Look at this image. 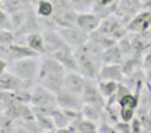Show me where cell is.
<instances>
[{
    "label": "cell",
    "instance_id": "1",
    "mask_svg": "<svg viewBox=\"0 0 151 133\" xmlns=\"http://www.w3.org/2000/svg\"><path fill=\"white\" fill-rule=\"evenodd\" d=\"M102 49L90 39L82 44L81 47L74 49V57L77 61L78 72L83 75L86 78L96 80L98 78L99 70L102 67Z\"/></svg>",
    "mask_w": 151,
    "mask_h": 133
},
{
    "label": "cell",
    "instance_id": "2",
    "mask_svg": "<svg viewBox=\"0 0 151 133\" xmlns=\"http://www.w3.org/2000/svg\"><path fill=\"white\" fill-rule=\"evenodd\" d=\"M65 70V68L61 65L55 57L49 56V57L44 59L40 64L37 83L56 94L64 88Z\"/></svg>",
    "mask_w": 151,
    "mask_h": 133
},
{
    "label": "cell",
    "instance_id": "3",
    "mask_svg": "<svg viewBox=\"0 0 151 133\" xmlns=\"http://www.w3.org/2000/svg\"><path fill=\"white\" fill-rule=\"evenodd\" d=\"M31 108L35 115H48L52 116L53 110L58 107L56 94L48 91L42 85H37L31 92V100H29Z\"/></svg>",
    "mask_w": 151,
    "mask_h": 133
},
{
    "label": "cell",
    "instance_id": "4",
    "mask_svg": "<svg viewBox=\"0 0 151 133\" xmlns=\"http://www.w3.org/2000/svg\"><path fill=\"white\" fill-rule=\"evenodd\" d=\"M40 64H41V61H40L39 56L24 57V59H19V60L13 61L12 65H11V70L17 77H20L21 80L32 84L35 81H37Z\"/></svg>",
    "mask_w": 151,
    "mask_h": 133
},
{
    "label": "cell",
    "instance_id": "5",
    "mask_svg": "<svg viewBox=\"0 0 151 133\" xmlns=\"http://www.w3.org/2000/svg\"><path fill=\"white\" fill-rule=\"evenodd\" d=\"M96 31H98L102 35L110 36L117 41V40L126 36L127 28L123 25V20L118 15H109L106 17L101 19V23H99L98 28Z\"/></svg>",
    "mask_w": 151,
    "mask_h": 133
},
{
    "label": "cell",
    "instance_id": "6",
    "mask_svg": "<svg viewBox=\"0 0 151 133\" xmlns=\"http://www.w3.org/2000/svg\"><path fill=\"white\" fill-rule=\"evenodd\" d=\"M58 33L61 35V37L64 39V41L69 45L70 48L81 47L82 44H85L89 40V33L82 29H80L78 27H66V28H57Z\"/></svg>",
    "mask_w": 151,
    "mask_h": 133
},
{
    "label": "cell",
    "instance_id": "7",
    "mask_svg": "<svg viewBox=\"0 0 151 133\" xmlns=\"http://www.w3.org/2000/svg\"><path fill=\"white\" fill-rule=\"evenodd\" d=\"M81 99H82L83 104H93L102 108L105 107V96L101 93L98 86H96L91 83L90 78H86L83 91L81 93Z\"/></svg>",
    "mask_w": 151,
    "mask_h": 133
},
{
    "label": "cell",
    "instance_id": "8",
    "mask_svg": "<svg viewBox=\"0 0 151 133\" xmlns=\"http://www.w3.org/2000/svg\"><path fill=\"white\" fill-rule=\"evenodd\" d=\"M29 83L21 80L20 77L12 72H3L0 73V91L1 92H17L21 89H27Z\"/></svg>",
    "mask_w": 151,
    "mask_h": 133
},
{
    "label": "cell",
    "instance_id": "9",
    "mask_svg": "<svg viewBox=\"0 0 151 133\" xmlns=\"http://www.w3.org/2000/svg\"><path fill=\"white\" fill-rule=\"evenodd\" d=\"M56 100H57V105L61 109H74L81 110L83 105V101L81 96L74 94L72 92H68L65 89H61L58 93H56Z\"/></svg>",
    "mask_w": 151,
    "mask_h": 133
},
{
    "label": "cell",
    "instance_id": "10",
    "mask_svg": "<svg viewBox=\"0 0 151 133\" xmlns=\"http://www.w3.org/2000/svg\"><path fill=\"white\" fill-rule=\"evenodd\" d=\"M85 83L86 77L81 75L78 70H69L68 73H65V77H64V89L81 96Z\"/></svg>",
    "mask_w": 151,
    "mask_h": 133
},
{
    "label": "cell",
    "instance_id": "11",
    "mask_svg": "<svg viewBox=\"0 0 151 133\" xmlns=\"http://www.w3.org/2000/svg\"><path fill=\"white\" fill-rule=\"evenodd\" d=\"M42 37H44V44H45V53H48V55H52L53 52L68 45L64 41V39L58 33L57 29H47L42 33Z\"/></svg>",
    "mask_w": 151,
    "mask_h": 133
},
{
    "label": "cell",
    "instance_id": "12",
    "mask_svg": "<svg viewBox=\"0 0 151 133\" xmlns=\"http://www.w3.org/2000/svg\"><path fill=\"white\" fill-rule=\"evenodd\" d=\"M50 56L55 57L66 70H78L73 48H70L69 45H66V47H64V48H61V49L53 52Z\"/></svg>",
    "mask_w": 151,
    "mask_h": 133
},
{
    "label": "cell",
    "instance_id": "13",
    "mask_svg": "<svg viewBox=\"0 0 151 133\" xmlns=\"http://www.w3.org/2000/svg\"><path fill=\"white\" fill-rule=\"evenodd\" d=\"M142 9H143V3L141 0H118L117 15L122 20L126 16H135Z\"/></svg>",
    "mask_w": 151,
    "mask_h": 133
},
{
    "label": "cell",
    "instance_id": "14",
    "mask_svg": "<svg viewBox=\"0 0 151 133\" xmlns=\"http://www.w3.org/2000/svg\"><path fill=\"white\" fill-rule=\"evenodd\" d=\"M99 23H101V17L94 12H78L77 15V27L82 31L88 32V33L96 31L98 28Z\"/></svg>",
    "mask_w": 151,
    "mask_h": 133
},
{
    "label": "cell",
    "instance_id": "15",
    "mask_svg": "<svg viewBox=\"0 0 151 133\" xmlns=\"http://www.w3.org/2000/svg\"><path fill=\"white\" fill-rule=\"evenodd\" d=\"M151 25V11L146 9L143 12H138L131 21L126 25L127 31L133 32H145Z\"/></svg>",
    "mask_w": 151,
    "mask_h": 133
},
{
    "label": "cell",
    "instance_id": "16",
    "mask_svg": "<svg viewBox=\"0 0 151 133\" xmlns=\"http://www.w3.org/2000/svg\"><path fill=\"white\" fill-rule=\"evenodd\" d=\"M77 15L78 12L74 8L65 11L58 15H53L52 20L57 28H66V27H77Z\"/></svg>",
    "mask_w": 151,
    "mask_h": 133
},
{
    "label": "cell",
    "instance_id": "17",
    "mask_svg": "<svg viewBox=\"0 0 151 133\" xmlns=\"http://www.w3.org/2000/svg\"><path fill=\"white\" fill-rule=\"evenodd\" d=\"M123 70L119 64H102L99 70V80H110V81H121L123 77Z\"/></svg>",
    "mask_w": 151,
    "mask_h": 133
},
{
    "label": "cell",
    "instance_id": "18",
    "mask_svg": "<svg viewBox=\"0 0 151 133\" xmlns=\"http://www.w3.org/2000/svg\"><path fill=\"white\" fill-rule=\"evenodd\" d=\"M9 49V57L11 61L19 60V59H24V57H31V56H40L37 52H35L33 49L28 47L27 44H19V43H12L8 45Z\"/></svg>",
    "mask_w": 151,
    "mask_h": 133
},
{
    "label": "cell",
    "instance_id": "19",
    "mask_svg": "<svg viewBox=\"0 0 151 133\" xmlns=\"http://www.w3.org/2000/svg\"><path fill=\"white\" fill-rule=\"evenodd\" d=\"M25 43L31 49L37 52L39 55H44L45 53V44H44V37L39 32H32V33L25 36Z\"/></svg>",
    "mask_w": 151,
    "mask_h": 133
},
{
    "label": "cell",
    "instance_id": "20",
    "mask_svg": "<svg viewBox=\"0 0 151 133\" xmlns=\"http://www.w3.org/2000/svg\"><path fill=\"white\" fill-rule=\"evenodd\" d=\"M123 60V55L121 53L118 45H111V47L104 49L102 52V63L104 64H121Z\"/></svg>",
    "mask_w": 151,
    "mask_h": 133
},
{
    "label": "cell",
    "instance_id": "21",
    "mask_svg": "<svg viewBox=\"0 0 151 133\" xmlns=\"http://www.w3.org/2000/svg\"><path fill=\"white\" fill-rule=\"evenodd\" d=\"M70 125L74 128L76 132H81V133H94L97 132V128H98L96 121L88 120V118L82 117V116L73 120L70 123Z\"/></svg>",
    "mask_w": 151,
    "mask_h": 133
},
{
    "label": "cell",
    "instance_id": "22",
    "mask_svg": "<svg viewBox=\"0 0 151 133\" xmlns=\"http://www.w3.org/2000/svg\"><path fill=\"white\" fill-rule=\"evenodd\" d=\"M81 113H82V117L97 123L98 120H101L104 117V108L93 104H83L82 108H81Z\"/></svg>",
    "mask_w": 151,
    "mask_h": 133
},
{
    "label": "cell",
    "instance_id": "23",
    "mask_svg": "<svg viewBox=\"0 0 151 133\" xmlns=\"http://www.w3.org/2000/svg\"><path fill=\"white\" fill-rule=\"evenodd\" d=\"M35 7V12L39 17L42 19H48V17H52L53 15V5L50 0H40Z\"/></svg>",
    "mask_w": 151,
    "mask_h": 133
},
{
    "label": "cell",
    "instance_id": "24",
    "mask_svg": "<svg viewBox=\"0 0 151 133\" xmlns=\"http://www.w3.org/2000/svg\"><path fill=\"white\" fill-rule=\"evenodd\" d=\"M35 120L37 121L41 132H56V125L52 116L48 115H35Z\"/></svg>",
    "mask_w": 151,
    "mask_h": 133
},
{
    "label": "cell",
    "instance_id": "25",
    "mask_svg": "<svg viewBox=\"0 0 151 133\" xmlns=\"http://www.w3.org/2000/svg\"><path fill=\"white\" fill-rule=\"evenodd\" d=\"M52 118L55 121V125H56V129H61V128H68L69 124H70V120L69 117L65 115L63 109L60 107H57L52 113Z\"/></svg>",
    "mask_w": 151,
    "mask_h": 133
},
{
    "label": "cell",
    "instance_id": "26",
    "mask_svg": "<svg viewBox=\"0 0 151 133\" xmlns=\"http://www.w3.org/2000/svg\"><path fill=\"white\" fill-rule=\"evenodd\" d=\"M29 4H31V3H29L28 0H3L1 1L3 9H4L8 15L21 9V8L27 7V5H29Z\"/></svg>",
    "mask_w": 151,
    "mask_h": 133
},
{
    "label": "cell",
    "instance_id": "27",
    "mask_svg": "<svg viewBox=\"0 0 151 133\" xmlns=\"http://www.w3.org/2000/svg\"><path fill=\"white\" fill-rule=\"evenodd\" d=\"M101 93L104 94L105 97H113L115 96L118 89V84L117 81H110V80H101L98 85Z\"/></svg>",
    "mask_w": 151,
    "mask_h": 133
},
{
    "label": "cell",
    "instance_id": "28",
    "mask_svg": "<svg viewBox=\"0 0 151 133\" xmlns=\"http://www.w3.org/2000/svg\"><path fill=\"white\" fill-rule=\"evenodd\" d=\"M50 1H52L53 5V15H58V13H63L65 11L73 8L70 0H50Z\"/></svg>",
    "mask_w": 151,
    "mask_h": 133
},
{
    "label": "cell",
    "instance_id": "29",
    "mask_svg": "<svg viewBox=\"0 0 151 133\" xmlns=\"http://www.w3.org/2000/svg\"><path fill=\"white\" fill-rule=\"evenodd\" d=\"M15 43V33L12 29H0V45H9Z\"/></svg>",
    "mask_w": 151,
    "mask_h": 133
},
{
    "label": "cell",
    "instance_id": "30",
    "mask_svg": "<svg viewBox=\"0 0 151 133\" xmlns=\"http://www.w3.org/2000/svg\"><path fill=\"white\" fill-rule=\"evenodd\" d=\"M118 102H119L121 107L131 108V109H135V107H137V99L134 96H131V94H129V93L118 97Z\"/></svg>",
    "mask_w": 151,
    "mask_h": 133
},
{
    "label": "cell",
    "instance_id": "31",
    "mask_svg": "<svg viewBox=\"0 0 151 133\" xmlns=\"http://www.w3.org/2000/svg\"><path fill=\"white\" fill-rule=\"evenodd\" d=\"M117 45H118V48H119L121 53H122L123 56H127V55H130V53L133 52L131 41H130V40L126 39V36H125V37H122V39H119V43H118Z\"/></svg>",
    "mask_w": 151,
    "mask_h": 133
},
{
    "label": "cell",
    "instance_id": "32",
    "mask_svg": "<svg viewBox=\"0 0 151 133\" xmlns=\"http://www.w3.org/2000/svg\"><path fill=\"white\" fill-rule=\"evenodd\" d=\"M0 29H12V21H11V17L4 9L0 8Z\"/></svg>",
    "mask_w": 151,
    "mask_h": 133
},
{
    "label": "cell",
    "instance_id": "33",
    "mask_svg": "<svg viewBox=\"0 0 151 133\" xmlns=\"http://www.w3.org/2000/svg\"><path fill=\"white\" fill-rule=\"evenodd\" d=\"M134 110L135 109H131V108H126L122 107V110H121V116H122V120L129 123L131 118L134 117Z\"/></svg>",
    "mask_w": 151,
    "mask_h": 133
},
{
    "label": "cell",
    "instance_id": "34",
    "mask_svg": "<svg viewBox=\"0 0 151 133\" xmlns=\"http://www.w3.org/2000/svg\"><path fill=\"white\" fill-rule=\"evenodd\" d=\"M131 126L129 125L126 121H123V123H118L115 124V132H131Z\"/></svg>",
    "mask_w": 151,
    "mask_h": 133
},
{
    "label": "cell",
    "instance_id": "35",
    "mask_svg": "<svg viewBox=\"0 0 151 133\" xmlns=\"http://www.w3.org/2000/svg\"><path fill=\"white\" fill-rule=\"evenodd\" d=\"M97 132H110V133H113V132H115V129H114V126H110L107 123H102L101 125H98V128H97Z\"/></svg>",
    "mask_w": 151,
    "mask_h": 133
},
{
    "label": "cell",
    "instance_id": "36",
    "mask_svg": "<svg viewBox=\"0 0 151 133\" xmlns=\"http://www.w3.org/2000/svg\"><path fill=\"white\" fill-rule=\"evenodd\" d=\"M131 128H133V129H131V131H133V132H141L142 131V125H141V121H139V120H135V121H134V124H133V126H131Z\"/></svg>",
    "mask_w": 151,
    "mask_h": 133
},
{
    "label": "cell",
    "instance_id": "37",
    "mask_svg": "<svg viewBox=\"0 0 151 133\" xmlns=\"http://www.w3.org/2000/svg\"><path fill=\"white\" fill-rule=\"evenodd\" d=\"M145 67L147 68V69H150L151 68V53H149V55H146V57H145Z\"/></svg>",
    "mask_w": 151,
    "mask_h": 133
},
{
    "label": "cell",
    "instance_id": "38",
    "mask_svg": "<svg viewBox=\"0 0 151 133\" xmlns=\"http://www.w3.org/2000/svg\"><path fill=\"white\" fill-rule=\"evenodd\" d=\"M7 67H8V63L5 60H3L1 57H0V73H3L5 69H7Z\"/></svg>",
    "mask_w": 151,
    "mask_h": 133
},
{
    "label": "cell",
    "instance_id": "39",
    "mask_svg": "<svg viewBox=\"0 0 151 133\" xmlns=\"http://www.w3.org/2000/svg\"><path fill=\"white\" fill-rule=\"evenodd\" d=\"M117 1V0H99V4L102 5H110V4H114V3Z\"/></svg>",
    "mask_w": 151,
    "mask_h": 133
},
{
    "label": "cell",
    "instance_id": "40",
    "mask_svg": "<svg viewBox=\"0 0 151 133\" xmlns=\"http://www.w3.org/2000/svg\"><path fill=\"white\" fill-rule=\"evenodd\" d=\"M143 9H149V11H151V0H146V3L143 4Z\"/></svg>",
    "mask_w": 151,
    "mask_h": 133
},
{
    "label": "cell",
    "instance_id": "41",
    "mask_svg": "<svg viewBox=\"0 0 151 133\" xmlns=\"http://www.w3.org/2000/svg\"><path fill=\"white\" fill-rule=\"evenodd\" d=\"M149 37H150V39H151V29H150V31H149Z\"/></svg>",
    "mask_w": 151,
    "mask_h": 133
},
{
    "label": "cell",
    "instance_id": "42",
    "mask_svg": "<svg viewBox=\"0 0 151 133\" xmlns=\"http://www.w3.org/2000/svg\"><path fill=\"white\" fill-rule=\"evenodd\" d=\"M1 1H3V0H0V5H1Z\"/></svg>",
    "mask_w": 151,
    "mask_h": 133
},
{
    "label": "cell",
    "instance_id": "43",
    "mask_svg": "<svg viewBox=\"0 0 151 133\" xmlns=\"http://www.w3.org/2000/svg\"><path fill=\"white\" fill-rule=\"evenodd\" d=\"M1 113H3V112H1V110H0V116H1Z\"/></svg>",
    "mask_w": 151,
    "mask_h": 133
}]
</instances>
